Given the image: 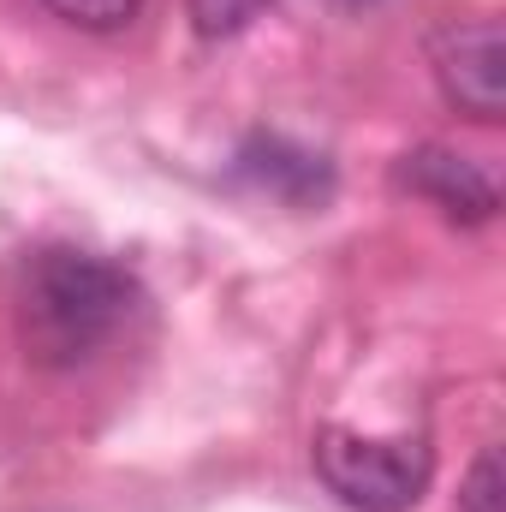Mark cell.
<instances>
[{"label": "cell", "instance_id": "8992f818", "mask_svg": "<svg viewBox=\"0 0 506 512\" xmlns=\"http://www.w3.org/2000/svg\"><path fill=\"white\" fill-rule=\"evenodd\" d=\"M42 6L54 18H66L72 30H96V36L120 30V24H131L143 12V0H42Z\"/></svg>", "mask_w": 506, "mask_h": 512}, {"label": "cell", "instance_id": "6da1fadb", "mask_svg": "<svg viewBox=\"0 0 506 512\" xmlns=\"http://www.w3.org/2000/svg\"><path fill=\"white\" fill-rule=\"evenodd\" d=\"M137 280L96 251H36L18 286V340L48 370H78L137 310Z\"/></svg>", "mask_w": 506, "mask_h": 512}, {"label": "cell", "instance_id": "3957f363", "mask_svg": "<svg viewBox=\"0 0 506 512\" xmlns=\"http://www.w3.org/2000/svg\"><path fill=\"white\" fill-rule=\"evenodd\" d=\"M429 66L447 90V102L483 126H495L506 108V54H501V24L495 18H447L429 36Z\"/></svg>", "mask_w": 506, "mask_h": 512}, {"label": "cell", "instance_id": "52a82bcc", "mask_svg": "<svg viewBox=\"0 0 506 512\" xmlns=\"http://www.w3.org/2000/svg\"><path fill=\"white\" fill-rule=\"evenodd\" d=\"M268 6L274 0H191V24H197V36L221 42V36H239L245 24H256Z\"/></svg>", "mask_w": 506, "mask_h": 512}, {"label": "cell", "instance_id": "5b68a950", "mask_svg": "<svg viewBox=\"0 0 506 512\" xmlns=\"http://www.w3.org/2000/svg\"><path fill=\"white\" fill-rule=\"evenodd\" d=\"M399 179H405L417 197H429L435 209H447L453 221H489V215H495V179H489L477 161L453 155V149H435V143H429V149L405 155Z\"/></svg>", "mask_w": 506, "mask_h": 512}, {"label": "cell", "instance_id": "ba28073f", "mask_svg": "<svg viewBox=\"0 0 506 512\" xmlns=\"http://www.w3.org/2000/svg\"><path fill=\"white\" fill-rule=\"evenodd\" d=\"M459 507L465 512H501V459H495V447L471 465V483H465Z\"/></svg>", "mask_w": 506, "mask_h": 512}, {"label": "cell", "instance_id": "277c9868", "mask_svg": "<svg viewBox=\"0 0 506 512\" xmlns=\"http://www.w3.org/2000/svg\"><path fill=\"white\" fill-rule=\"evenodd\" d=\"M233 173L251 179V185H262L268 197H286V203H316V197H328V185H334L328 155H316V149H304V143H292V137H280V131H256L251 143L239 149Z\"/></svg>", "mask_w": 506, "mask_h": 512}, {"label": "cell", "instance_id": "7a4b0ae2", "mask_svg": "<svg viewBox=\"0 0 506 512\" xmlns=\"http://www.w3.org/2000/svg\"><path fill=\"white\" fill-rule=\"evenodd\" d=\"M310 459L346 512H411L435 477L423 441H370L352 429H322Z\"/></svg>", "mask_w": 506, "mask_h": 512}]
</instances>
